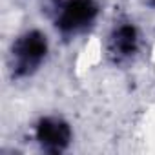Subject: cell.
Returning <instances> with one entry per match:
<instances>
[{
    "label": "cell",
    "mask_w": 155,
    "mask_h": 155,
    "mask_svg": "<svg viewBox=\"0 0 155 155\" xmlns=\"http://www.w3.org/2000/svg\"><path fill=\"white\" fill-rule=\"evenodd\" d=\"M48 53V38L44 33L33 29L18 37L11 48L15 77H28L38 69Z\"/></svg>",
    "instance_id": "6da1fadb"
},
{
    "label": "cell",
    "mask_w": 155,
    "mask_h": 155,
    "mask_svg": "<svg viewBox=\"0 0 155 155\" xmlns=\"http://www.w3.org/2000/svg\"><path fill=\"white\" fill-rule=\"evenodd\" d=\"M97 15L99 4L95 0H66L57 11L55 26L64 35H75L91 28Z\"/></svg>",
    "instance_id": "7a4b0ae2"
},
{
    "label": "cell",
    "mask_w": 155,
    "mask_h": 155,
    "mask_svg": "<svg viewBox=\"0 0 155 155\" xmlns=\"http://www.w3.org/2000/svg\"><path fill=\"white\" fill-rule=\"evenodd\" d=\"M37 140L42 150L49 153H62L71 142V128L60 117H44L35 130Z\"/></svg>",
    "instance_id": "3957f363"
},
{
    "label": "cell",
    "mask_w": 155,
    "mask_h": 155,
    "mask_svg": "<svg viewBox=\"0 0 155 155\" xmlns=\"http://www.w3.org/2000/svg\"><path fill=\"white\" fill-rule=\"evenodd\" d=\"M110 51L119 60L131 57L137 51V29L131 24H124L117 28L110 38Z\"/></svg>",
    "instance_id": "277c9868"
},
{
    "label": "cell",
    "mask_w": 155,
    "mask_h": 155,
    "mask_svg": "<svg viewBox=\"0 0 155 155\" xmlns=\"http://www.w3.org/2000/svg\"><path fill=\"white\" fill-rule=\"evenodd\" d=\"M150 4H151V6H155V0H150Z\"/></svg>",
    "instance_id": "5b68a950"
}]
</instances>
